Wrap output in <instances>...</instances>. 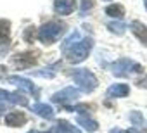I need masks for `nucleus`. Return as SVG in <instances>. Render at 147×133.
Returning a JSON list of instances; mask_svg holds the SVG:
<instances>
[{
    "label": "nucleus",
    "mask_w": 147,
    "mask_h": 133,
    "mask_svg": "<svg viewBox=\"0 0 147 133\" xmlns=\"http://www.w3.org/2000/svg\"><path fill=\"white\" fill-rule=\"evenodd\" d=\"M11 93L7 90H0V112H4L7 105H11Z\"/></svg>",
    "instance_id": "a211bd4d"
},
{
    "label": "nucleus",
    "mask_w": 147,
    "mask_h": 133,
    "mask_svg": "<svg viewBox=\"0 0 147 133\" xmlns=\"http://www.w3.org/2000/svg\"><path fill=\"white\" fill-rule=\"evenodd\" d=\"M38 133H40V131H38ZM47 133H49V131H47Z\"/></svg>",
    "instance_id": "a878e982"
},
{
    "label": "nucleus",
    "mask_w": 147,
    "mask_h": 133,
    "mask_svg": "<svg viewBox=\"0 0 147 133\" xmlns=\"http://www.w3.org/2000/svg\"><path fill=\"white\" fill-rule=\"evenodd\" d=\"M128 118H130V121H131L133 126H138V128L144 126V118H142V114H140L138 111H131V112L128 114Z\"/></svg>",
    "instance_id": "aec40b11"
},
{
    "label": "nucleus",
    "mask_w": 147,
    "mask_h": 133,
    "mask_svg": "<svg viewBox=\"0 0 147 133\" xmlns=\"http://www.w3.org/2000/svg\"><path fill=\"white\" fill-rule=\"evenodd\" d=\"M128 93H130V87L126 83H114L107 88L109 97H126Z\"/></svg>",
    "instance_id": "9b49d317"
},
{
    "label": "nucleus",
    "mask_w": 147,
    "mask_h": 133,
    "mask_svg": "<svg viewBox=\"0 0 147 133\" xmlns=\"http://www.w3.org/2000/svg\"><path fill=\"white\" fill-rule=\"evenodd\" d=\"M76 121H78V124H80L83 130H87V131H95V130L99 128L97 121H95V119H92V118H88L87 114H78Z\"/></svg>",
    "instance_id": "f8f14e48"
},
{
    "label": "nucleus",
    "mask_w": 147,
    "mask_h": 133,
    "mask_svg": "<svg viewBox=\"0 0 147 133\" xmlns=\"http://www.w3.org/2000/svg\"><path fill=\"white\" fill-rule=\"evenodd\" d=\"M145 9H147V0H145Z\"/></svg>",
    "instance_id": "393cba45"
},
{
    "label": "nucleus",
    "mask_w": 147,
    "mask_h": 133,
    "mask_svg": "<svg viewBox=\"0 0 147 133\" xmlns=\"http://www.w3.org/2000/svg\"><path fill=\"white\" fill-rule=\"evenodd\" d=\"M9 81H11L12 85H16L19 90L26 92V93H31V95H35V97L38 95V88L35 87V83L30 81V80H26V78H23V76H11Z\"/></svg>",
    "instance_id": "423d86ee"
},
{
    "label": "nucleus",
    "mask_w": 147,
    "mask_h": 133,
    "mask_svg": "<svg viewBox=\"0 0 147 133\" xmlns=\"http://www.w3.org/2000/svg\"><path fill=\"white\" fill-rule=\"evenodd\" d=\"M75 7H76V2H75V0H55V2H54V9H55V12L61 14V16L71 14L73 11H75Z\"/></svg>",
    "instance_id": "6e6552de"
},
{
    "label": "nucleus",
    "mask_w": 147,
    "mask_h": 133,
    "mask_svg": "<svg viewBox=\"0 0 147 133\" xmlns=\"http://www.w3.org/2000/svg\"><path fill=\"white\" fill-rule=\"evenodd\" d=\"M107 30L111 31V33H114V35H123L125 31H126V26L123 24V23H109L107 24Z\"/></svg>",
    "instance_id": "6ab92c4d"
},
{
    "label": "nucleus",
    "mask_w": 147,
    "mask_h": 133,
    "mask_svg": "<svg viewBox=\"0 0 147 133\" xmlns=\"http://www.w3.org/2000/svg\"><path fill=\"white\" fill-rule=\"evenodd\" d=\"M106 14L111 16V17H121L125 14V7L119 5V4H111L107 9H106Z\"/></svg>",
    "instance_id": "f3484780"
},
{
    "label": "nucleus",
    "mask_w": 147,
    "mask_h": 133,
    "mask_svg": "<svg viewBox=\"0 0 147 133\" xmlns=\"http://www.w3.org/2000/svg\"><path fill=\"white\" fill-rule=\"evenodd\" d=\"M71 78H73V81L76 83V87H78L82 92H85V93L94 92V90L97 88V83H99L97 78H95V75H94L90 69H87V68L71 71Z\"/></svg>",
    "instance_id": "f257e3e1"
},
{
    "label": "nucleus",
    "mask_w": 147,
    "mask_h": 133,
    "mask_svg": "<svg viewBox=\"0 0 147 133\" xmlns=\"http://www.w3.org/2000/svg\"><path fill=\"white\" fill-rule=\"evenodd\" d=\"M92 47H94L92 38H85V40L82 38L78 43H75V45L69 48V52H66V59L71 64H78V62H82V60H85L88 57Z\"/></svg>",
    "instance_id": "f03ea898"
},
{
    "label": "nucleus",
    "mask_w": 147,
    "mask_h": 133,
    "mask_svg": "<svg viewBox=\"0 0 147 133\" xmlns=\"http://www.w3.org/2000/svg\"><path fill=\"white\" fill-rule=\"evenodd\" d=\"M109 133H137L135 130H119V128H114V130H111Z\"/></svg>",
    "instance_id": "5701e85b"
},
{
    "label": "nucleus",
    "mask_w": 147,
    "mask_h": 133,
    "mask_svg": "<svg viewBox=\"0 0 147 133\" xmlns=\"http://www.w3.org/2000/svg\"><path fill=\"white\" fill-rule=\"evenodd\" d=\"M50 133H80L75 126H71L67 121H64V119H59L57 123H55V126L52 128V131Z\"/></svg>",
    "instance_id": "2eb2a0df"
},
{
    "label": "nucleus",
    "mask_w": 147,
    "mask_h": 133,
    "mask_svg": "<svg viewBox=\"0 0 147 133\" xmlns=\"http://www.w3.org/2000/svg\"><path fill=\"white\" fill-rule=\"evenodd\" d=\"M80 40H82V36H80V31H76V30H75V31H73V33H71V35H69V36H67L64 42H62V50L66 52V50H67V47H73L75 43H78Z\"/></svg>",
    "instance_id": "dca6fc26"
},
{
    "label": "nucleus",
    "mask_w": 147,
    "mask_h": 133,
    "mask_svg": "<svg viewBox=\"0 0 147 133\" xmlns=\"http://www.w3.org/2000/svg\"><path fill=\"white\" fill-rule=\"evenodd\" d=\"M11 102H12L14 105H28V99H26L24 95H21L19 92L11 93Z\"/></svg>",
    "instance_id": "412c9836"
},
{
    "label": "nucleus",
    "mask_w": 147,
    "mask_h": 133,
    "mask_svg": "<svg viewBox=\"0 0 147 133\" xmlns=\"http://www.w3.org/2000/svg\"><path fill=\"white\" fill-rule=\"evenodd\" d=\"M130 30H131L133 35L147 47V26H145L144 23H140V21H133V23L130 24Z\"/></svg>",
    "instance_id": "9d476101"
},
{
    "label": "nucleus",
    "mask_w": 147,
    "mask_h": 133,
    "mask_svg": "<svg viewBox=\"0 0 147 133\" xmlns=\"http://www.w3.org/2000/svg\"><path fill=\"white\" fill-rule=\"evenodd\" d=\"M64 30V24L62 23H55V21H50V23H45L40 26L38 30V38L40 42H43L45 45H50L55 42V38L62 33Z\"/></svg>",
    "instance_id": "20e7f679"
},
{
    "label": "nucleus",
    "mask_w": 147,
    "mask_h": 133,
    "mask_svg": "<svg viewBox=\"0 0 147 133\" xmlns=\"http://www.w3.org/2000/svg\"><path fill=\"white\" fill-rule=\"evenodd\" d=\"M9 48V21H0V55H5Z\"/></svg>",
    "instance_id": "1a4fd4ad"
},
{
    "label": "nucleus",
    "mask_w": 147,
    "mask_h": 133,
    "mask_svg": "<svg viewBox=\"0 0 147 133\" xmlns=\"http://www.w3.org/2000/svg\"><path fill=\"white\" fill-rule=\"evenodd\" d=\"M5 123H7L9 126L19 128V126H23V124L26 123V116H24L23 112H11V114L5 116Z\"/></svg>",
    "instance_id": "4468645a"
},
{
    "label": "nucleus",
    "mask_w": 147,
    "mask_h": 133,
    "mask_svg": "<svg viewBox=\"0 0 147 133\" xmlns=\"http://www.w3.org/2000/svg\"><path fill=\"white\" fill-rule=\"evenodd\" d=\"M94 7V0H82V16H87Z\"/></svg>",
    "instance_id": "4be33fe9"
},
{
    "label": "nucleus",
    "mask_w": 147,
    "mask_h": 133,
    "mask_svg": "<svg viewBox=\"0 0 147 133\" xmlns=\"http://www.w3.org/2000/svg\"><path fill=\"white\" fill-rule=\"evenodd\" d=\"M78 97H80V90H78V88L66 87V88L59 90L57 93H54V95H52V100H54L55 104H61V105H69L71 102H75Z\"/></svg>",
    "instance_id": "39448f33"
},
{
    "label": "nucleus",
    "mask_w": 147,
    "mask_h": 133,
    "mask_svg": "<svg viewBox=\"0 0 147 133\" xmlns=\"http://www.w3.org/2000/svg\"><path fill=\"white\" fill-rule=\"evenodd\" d=\"M30 133H38V131H36V130H31V131H30Z\"/></svg>",
    "instance_id": "b1692460"
},
{
    "label": "nucleus",
    "mask_w": 147,
    "mask_h": 133,
    "mask_svg": "<svg viewBox=\"0 0 147 133\" xmlns=\"http://www.w3.org/2000/svg\"><path fill=\"white\" fill-rule=\"evenodd\" d=\"M12 64L16 66V69H26L28 66H35L36 64V55L35 54H18L12 57Z\"/></svg>",
    "instance_id": "0eeeda50"
},
{
    "label": "nucleus",
    "mask_w": 147,
    "mask_h": 133,
    "mask_svg": "<svg viewBox=\"0 0 147 133\" xmlns=\"http://www.w3.org/2000/svg\"><path fill=\"white\" fill-rule=\"evenodd\" d=\"M140 71H142V66L128 57H121L111 64V73L118 78H125V76H130L133 73H140Z\"/></svg>",
    "instance_id": "7ed1b4c3"
},
{
    "label": "nucleus",
    "mask_w": 147,
    "mask_h": 133,
    "mask_svg": "<svg viewBox=\"0 0 147 133\" xmlns=\"http://www.w3.org/2000/svg\"><path fill=\"white\" fill-rule=\"evenodd\" d=\"M31 111H33L35 114L42 116V118H52V116H54V109H52L49 104H40V102H36V104L31 105Z\"/></svg>",
    "instance_id": "ddd939ff"
}]
</instances>
